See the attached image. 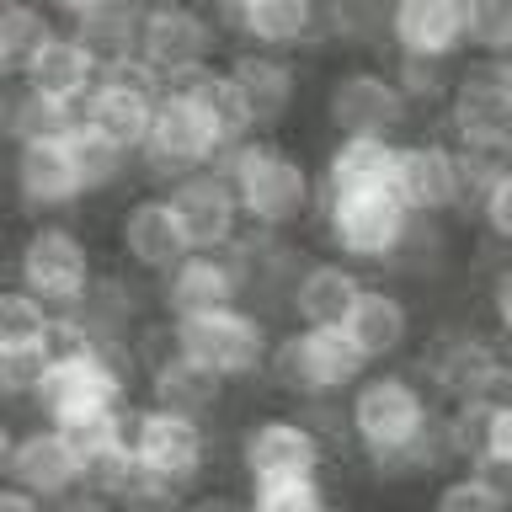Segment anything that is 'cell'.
<instances>
[{"mask_svg": "<svg viewBox=\"0 0 512 512\" xmlns=\"http://www.w3.org/2000/svg\"><path fill=\"white\" fill-rule=\"evenodd\" d=\"M331 443L320 438L310 422H299L294 411H256L240 422L235 438V464L240 480H267V475H299V470H326Z\"/></svg>", "mask_w": 512, "mask_h": 512, "instance_id": "11", "label": "cell"}, {"mask_svg": "<svg viewBox=\"0 0 512 512\" xmlns=\"http://www.w3.org/2000/svg\"><path fill=\"white\" fill-rule=\"evenodd\" d=\"M438 128L454 144H491L512 155V59L464 54Z\"/></svg>", "mask_w": 512, "mask_h": 512, "instance_id": "6", "label": "cell"}, {"mask_svg": "<svg viewBox=\"0 0 512 512\" xmlns=\"http://www.w3.org/2000/svg\"><path fill=\"white\" fill-rule=\"evenodd\" d=\"M395 192L411 214H459V150L443 128L400 139Z\"/></svg>", "mask_w": 512, "mask_h": 512, "instance_id": "18", "label": "cell"}, {"mask_svg": "<svg viewBox=\"0 0 512 512\" xmlns=\"http://www.w3.org/2000/svg\"><path fill=\"white\" fill-rule=\"evenodd\" d=\"M144 16H150V0H96L64 22L80 43L91 48L96 59H123V54H139V38H144Z\"/></svg>", "mask_w": 512, "mask_h": 512, "instance_id": "32", "label": "cell"}, {"mask_svg": "<svg viewBox=\"0 0 512 512\" xmlns=\"http://www.w3.org/2000/svg\"><path fill=\"white\" fill-rule=\"evenodd\" d=\"M470 464L486 475V486L502 496V507H512V459H502V454H475Z\"/></svg>", "mask_w": 512, "mask_h": 512, "instance_id": "47", "label": "cell"}, {"mask_svg": "<svg viewBox=\"0 0 512 512\" xmlns=\"http://www.w3.org/2000/svg\"><path fill=\"white\" fill-rule=\"evenodd\" d=\"M96 70H102V59H96L70 27H54V32H48V43L22 64V75H16V80H27V86L43 91L48 102H64L75 112V102H86V96L96 91Z\"/></svg>", "mask_w": 512, "mask_h": 512, "instance_id": "27", "label": "cell"}, {"mask_svg": "<svg viewBox=\"0 0 512 512\" xmlns=\"http://www.w3.org/2000/svg\"><path fill=\"white\" fill-rule=\"evenodd\" d=\"M59 310L43 294H32L27 283H11L0 294V342H48Z\"/></svg>", "mask_w": 512, "mask_h": 512, "instance_id": "39", "label": "cell"}, {"mask_svg": "<svg viewBox=\"0 0 512 512\" xmlns=\"http://www.w3.org/2000/svg\"><path fill=\"white\" fill-rule=\"evenodd\" d=\"M464 43L470 54L512 59V0H464Z\"/></svg>", "mask_w": 512, "mask_h": 512, "instance_id": "40", "label": "cell"}, {"mask_svg": "<svg viewBox=\"0 0 512 512\" xmlns=\"http://www.w3.org/2000/svg\"><path fill=\"white\" fill-rule=\"evenodd\" d=\"M368 283V267L347 262V256H310V267L299 272V288H294V304H288V320L294 326H342L352 299L363 294Z\"/></svg>", "mask_w": 512, "mask_h": 512, "instance_id": "25", "label": "cell"}, {"mask_svg": "<svg viewBox=\"0 0 512 512\" xmlns=\"http://www.w3.org/2000/svg\"><path fill=\"white\" fill-rule=\"evenodd\" d=\"M155 299L166 315L187 320V315H208V310H224V304H240V283H235V267L224 251H187L171 272L155 278Z\"/></svg>", "mask_w": 512, "mask_h": 512, "instance_id": "23", "label": "cell"}, {"mask_svg": "<svg viewBox=\"0 0 512 512\" xmlns=\"http://www.w3.org/2000/svg\"><path fill=\"white\" fill-rule=\"evenodd\" d=\"M6 134L11 144H27V139H43V134H70L75 128V112L64 102H48L43 91H32L27 80L11 75V91H6Z\"/></svg>", "mask_w": 512, "mask_h": 512, "instance_id": "35", "label": "cell"}, {"mask_svg": "<svg viewBox=\"0 0 512 512\" xmlns=\"http://www.w3.org/2000/svg\"><path fill=\"white\" fill-rule=\"evenodd\" d=\"M432 390L422 374L406 363H374L363 368V379L347 390V427L358 454H379V448H400L427 427L432 416Z\"/></svg>", "mask_w": 512, "mask_h": 512, "instance_id": "3", "label": "cell"}, {"mask_svg": "<svg viewBox=\"0 0 512 512\" xmlns=\"http://www.w3.org/2000/svg\"><path fill=\"white\" fill-rule=\"evenodd\" d=\"M43 6L54 11V16H64V22H75V16L86 11V6H96V0H43Z\"/></svg>", "mask_w": 512, "mask_h": 512, "instance_id": "48", "label": "cell"}, {"mask_svg": "<svg viewBox=\"0 0 512 512\" xmlns=\"http://www.w3.org/2000/svg\"><path fill=\"white\" fill-rule=\"evenodd\" d=\"M486 326H491V336L502 342L507 352H512V262H502L486 278Z\"/></svg>", "mask_w": 512, "mask_h": 512, "instance_id": "45", "label": "cell"}, {"mask_svg": "<svg viewBox=\"0 0 512 512\" xmlns=\"http://www.w3.org/2000/svg\"><path fill=\"white\" fill-rule=\"evenodd\" d=\"M299 422H310L331 448H352V427H347V395H299V400H283Z\"/></svg>", "mask_w": 512, "mask_h": 512, "instance_id": "42", "label": "cell"}, {"mask_svg": "<svg viewBox=\"0 0 512 512\" xmlns=\"http://www.w3.org/2000/svg\"><path fill=\"white\" fill-rule=\"evenodd\" d=\"M166 198H171V208H176V219H182L192 251H224L240 230H246V214H240L235 182H230L219 166H192V171H182V176L166 187Z\"/></svg>", "mask_w": 512, "mask_h": 512, "instance_id": "16", "label": "cell"}, {"mask_svg": "<svg viewBox=\"0 0 512 512\" xmlns=\"http://www.w3.org/2000/svg\"><path fill=\"white\" fill-rule=\"evenodd\" d=\"M208 6H230V0H208Z\"/></svg>", "mask_w": 512, "mask_h": 512, "instance_id": "49", "label": "cell"}, {"mask_svg": "<svg viewBox=\"0 0 512 512\" xmlns=\"http://www.w3.org/2000/svg\"><path fill=\"white\" fill-rule=\"evenodd\" d=\"M240 283V304H251L256 315L267 320H288V304H294L299 272L310 267V246L294 230H267V224H246L230 246H224Z\"/></svg>", "mask_w": 512, "mask_h": 512, "instance_id": "7", "label": "cell"}, {"mask_svg": "<svg viewBox=\"0 0 512 512\" xmlns=\"http://www.w3.org/2000/svg\"><path fill=\"white\" fill-rule=\"evenodd\" d=\"M395 166H400V139H379V134H331L326 155H320V198L331 192H374V187H395Z\"/></svg>", "mask_w": 512, "mask_h": 512, "instance_id": "24", "label": "cell"}, {"mask_svg": "<svg viewBox=\"0 0 512 512\" xmlns=\"http://www.w3.org/2000/svg\"><path fill=\"white\" fill-rule=\"evenodd\" d=\"M0 470H6V480H16V486L38 491L43 502H64L70 491L86 486V464H80L75 443L64 438L59 422H32L22 432H11L6 438V454H0Z\"/></svg>", "mask_w": 512, "mask_h": 512, "instance_id": "15", "label": "cell"}, {"mask_svg": "<svg viewBox=\"0 0 512 512\" xmlns=\"http://www.w3.org/2000/svg\"><path fill=\"white\" fill-rule=\"evenodd\" d=\"M475 230L512 246V166H502V176L486 187V198H480V208H475Z\"/></svg>", "mask_w": 512, "mask_h": 512, "instance_id": "44", "label": "cell"}, {"mask_svg": "<svg viewBox=\"0 0 512 512\" xmlns=\"http://www.w3.org/2000/svg\"><path fill=\"white\" fill-rule=\"evenodd\" d=\"M246 502L262 512H320L331 502V486H326V470L267 475V480H246Z\"/></svg>", "mask_w": 512, "mask_h": 512, "instance_id": "37", "label": "cell"}, {"mask_svg": "<svg viewBox=\"0 0 512 512\" xmlns=\"http://www.w3.org/2000/svg\"><path fill=\"white\" fill-rule=\"evenodd\" d=\"M70 144H75V166H80L86 203L107 198V192H118L128 176H139V155L123 150V144H112L107 134H96V128H70Z\"/></svg>", "mask_w": 512, "mask_h": 512, "instance_id": "33", "label": "cell"}, {"mask_svg": "<svg viewBox=\"0 0 512 512\" xmlns=\"http://www.w3.org/2000/svg\"><path fill=\"white\" fill-rule=\"evenodd\" d=\"M91 278H96L91 240L64 214L32 219L22 230V240H16V283H27L32 294H43L54 310H70V304L91 288Z\"/></svg>", "mask_w": 512, "mask_h": 512, "instance_id": "8", "label": "cell"}, {"mask_svg": "<svg viewBox=\"0 0 512 512\" xmlns=\"http://www.w3.org/2000/svg\"><path fill=\"white\" fill-rule=\"evenodd\" d=\"M139 374L123 358L107 352H80V358H59L48 368V379L38 384V395L27 400V416L38 422H70L86 411H118L134 400Z\"/></svg>", "mask_w": 512, "mask_h": 512, "instance_id": "10", "label": "cell"}, {"mask_svg": "<svg viewBox=\"0 0 512 512\" xmlns=\"http://www.w3.org/2000/svg\"><path fill=\"white\" fill-rule=\"evenodd\" d=\"M315 224L326 251L347 256L358 267H384L390 251L400 246L411 224V208L400 203L395 187H374V192H331V198H315Z\"/></svg>", "mask_w": 512, "mask_h": 512, "instance_id": "5", "label": "cell"}, {"mask_svg": "<svg viewBox=\"0 0 512 512\" xmlns=\"http://www.w3.org/2000/svg\"><path fill=\"white\" fill-rule=\"evenodd\" d=\"M224 70L235 75L240 96H246L256 134H272V128H283L288 118H294L299 91H304L294 54H278V48H251V43H240V48H230Z\"/></svg>", "mask_w": 512, "mask_h": 512, "instance_id": "19", "label": "cell"}, {"mask_svg": "<svg viewBox=\"0 0 512 512\" xmlns=\"http://www.w3.org/2000/svg\"><path fill=\"white\" fill-rule=\"evenodd\" d=\"M320 43L342 48L347 59H390V0H320Z\"/></svg>", "mask_w": 512, "mask_h": 512, "instance_id": "29", "label": "cell"}, {"mask_svg": "<svg viewBox=\"0 0 512 512\" xmlns=\"http://www.w3.org/2000/svg\"><path fill=\"white\" fill-rule=\"evenodd\" d=\"M390 38L400 54L464 59V0H390Z\"/></svg>", "mask_w": 512, "mask_h": 512, "instance_id": "28", "label": "cell"}, {"mask_svg": "<svg viewBox=\"0 0 512 512\" xmlns=\"http://www.w3.org/2000/svg\"><path fill=\"white\" fill-rule=\"evenodd\" d=\"M112 246H118V262L144 272V278L171 272L192 251L182 219H176V208L160 187H144L118 208V219H112Z\"/></svg>", "mask_w": 512, "mask_h": 512, "instance_id": "14", "label": "cell"}, {"mask_svg": "<svg viewBox=\"0 0 512 512\" xmlns=\"http://www.w3.org/2000/svg\"><path fill=\"white\" fill-rule=\"evenodd\" d=\"M48 368H54L48 342H0V390H6L16 411H27V400L38 395Z\"/></svg>", "mask_w": 512, "mask_h": 512, "instance_id": "38", "label": "cell"}, {"mask_svg": "<svg viewBox=\"0 0 512 512\" xmlns=\"http://www.w3.org/2000/svg\"><path fill=\"white\" fill-rule=\"evenodd\" d=\"M342 326H347L352 342H358V352L368 358V368L374 363H400L411 352V336H416V310H411V299H406L400 283L368 278L363 294L352 299Z\"/></svg>", "mask_w": 512, "mask_h": 512, "instance_id": "20", "label": "cell"}, {"mask_svg": "<svg viewBox=\"0 0 512 512\" xmlns=\"http://www.w3.org/2000/svg\"><path fill=\"white\" fill-rule=\"evenodd\" d=\"M480 454H502L512 459V395H502L491 406V427H486V448Z\"/></svg>", "mask_w": 512, "mask_h": 512, "instance_id": "46", "label": "cell"}, {"mask_svg": "<svg viewBox=\"0 0 512 512\" xmlns=\"http://www.w3.org/2000/svg\"><path fill=\"white\" fill-rule=\"evenodd\" d=\"M16 192H22V208L32 219H54L86 203L70 134H43L16 144Z\"/></svg>", "mask_w": 512, "mask_h": 512, "instance_id": "17", "label": "cell"}, {"mask_svg": "<svg viewBox=\"0 0 512 512\" xmlns=\"http://www.w3.org/2000/svg\"><path fill=\"white\" fill-rule=\"evenodd\" d=\"M219 48H224V27L203 0H150L139 54L166 80L182 70H198V64H214Z\"/></svg>", "mask_w": 512, "mask_h": 512, "instance_id": "13", "label": "cell"}, {"mask_svg": "<svg viewBox=\"0 0 512 512\" xmlns=\"http://www.w3.org/2000/svg\"><path fill=\"white\" fill-rule=\"evenodd\" d=\"M390 64V75H395V86L400 96L411 102L416 118H438V112L448 107V91H454V70H459V59H432V54H395L384 59Z\"/></svg>", "mask_w": 512, "mask_h": 512, "instance_id": "34", "label": "cell"}, {"mask_svg": "<svg viewBox=\"0 0 512 512\" xmlns=\"http://www.w3.org/2000/svg\"><path fill=\"white\" fill-rule=\"evenodd\" d=\"M171 91H182L192 107L203 112V123H208V134H214V166L230 150H240L251 134H256V123H251V107H246V96H240L235 86V75L224 70V59L214 64H198V70H182V75H171L166 80Z\"/></svg>", "mask_w": 512, "mask_h": 512, "instance_id": "22", "label": "cell"}, {"mask_svg": "<svg viewBox=\"0 0 512 512\" xmlns=\"http://www.w3.org/2000/svg\"><path fill=\"white\" fill-rule=\"evenodd\" d=\"M214 16L224 32H235L251 48L299 54L320 43V0H230V6H214Z\"/></svg>", "mask_w": 512, "mask_h": 512, "instance_id": "21", "label": "cell"}, {"mask_svg": "<svg viewBox=\"0 0 512 512\" xmlns=\"http://www.w3.org/2000/svg\"><path fill=\"white\" fill-rule=\"evenodd\" d=\"M192 166H214V134H208L203 112L187 102L182 91H160L155 96V118H150V139L139 150V182L166 192L182 171Z\"/></svg>", "mask_w": 512, "mask_h": 512, "instance_id": "12", "label": "cell"}, {"mask_svg": "<svg viewBox=\"0 0 512 512\" xmlns=\"http://www.w3.org/2000/svg\"><path fill=\"white\" fill-rule=\"evenodd\" d=\"M176 331H182L187 358H198L203 368H214V374H224L230 384H246V379H262V363L272 352V336H278V320L256 315L251 304H224V310L176 320Z\"/></svg>", "mask_w": 512, "mask_h": 512, "instance_id": "9", "label": "cell"}, {"mask_svg": "<svg viewBox=\"0 0 512 512\" xmlns=\"http://www.w3.org/2000/svg\"><path fill=\"white\" fill-rule=\"evenodd\" d=\"M144 400L187 411V416H203V422H219L224 406H230V379L214 374V368H203L198 358H187V352H176L166 368H155V374L144 379Z\"/></svg>", "mask_w": 512, "mask_h": 512, "instance_id": "30", "label": "cell"}, {"mask_svg": "<svg viewBox=\"0 0 512 512\" xmlns=\"http://www.w3.org/2000/svg\"><path fill=\"white\" fill-rule=\"evenodd\" d=\"M176 352H182V331H176V315L155 310V315H144V320H139L134 342H128V363H134V374H139V384H144V379L155 374V368H166Z\"/></svg>", "mask_w": 512, "mask_h": 512, "instance_id": "41", "label": "cell"}, {"mask_svg": "<svg viewBox=\"0 0 512 512\" xmlns=\"http://www.w3.org/2000/svg\"><path fill=\"white\" fill-rule=\"evenodd\" d=\"M299 347H304L310 395H347L368 368V358L347 336V326H299Z\"/></svg>", "mask_w": 512, "mask_h": 512, "instance_id": "31", "label": "cell"}, {"mask_svg": "<svg viewBox=\"0 0 512 512\" xmlns=\"http://www.w3.org/2000/svg\"><path fill=\"white\" fill-rule=\"evenodd\" d=\"M438 507H448V512H496L502 496L486 486V475H480L475 464H459V470H448L438 480Z\"/></svg>", "mask_w": 512, "mask_h": 512, "instance_id": "43", "label": "cell"}, {"mask_svg": "<svg viewBox=\"0 0 512 512\" xmlns=\"http://www.w3.org/2000/svg\"><path fill=\"white\" fill-rule=\"evenodd\" d=\"M128 443H134L139 470L166 486L176 502L198 496V486L208 480V464H214V422L171 406H155V400H139L134 422H128Z\"/></svg>", "mask_w": 512, "mask_h": 512, "instance_id": "2", "label": "cell"}, {"mask_svg": "<svg viewBox=\"0 0 512 512\" xmlns=\"http://www.w3.org/2000/svg\"><path fill=\"white\" fill-rule=\"evenodd\" d=\"M219 171L235 182L240 214L246 224H267V230H299L304 219H315L320 176L299 150H288L272 134H251L240 150L219 160Z\"/></svg>", "mask_w": 512, "mask_h": 512, "instance_id": "1", "label": "cell"}, {"mask_svg": "<svg viewBox=\"0 0 512 512\" xmlns=\"http://www.w3.org/2000/svg\"><path fill=\"white\" fill-rule=\"evenodd\" d=\"M54 27L59 22L43 0H6V11H0V64H6V75H22V64L48 43Z\"/></svg>", "mask_w": 512, "mask_h": 512, "instance_id": "36", "label": "cell"}, {"mask_svg": "<svg viewBox=\"0 0 512 512\" xmlns=\"http://www.w3.org/2000/svg\"><path fill=\"white\" fill-rule=\"evenodd\" d=\"M411 118H416L411 102L400 96L390 64H379V59H347L320 86V123H326V134L406 139Z\"/></svg>", "mask_w": 512, "mask_h": 512, "instance_id": "4", "label": "cell"}, {"mask_svg": "<svg viewBox=\"0 0 512 512\" xmlns=\"http://www.w3.org/2000/svg\"><path fill=\"white\" fill-rule=\"evenodd\" d=\"M459 267V246H454V219L448 214H411L400 246L390 251V262L379 272L400 288H438L448 272Z\"/></svg>", "mask_w": 512, "mask_h": 512, "instance_id": "26", "label": "cell"}]
</instances>
